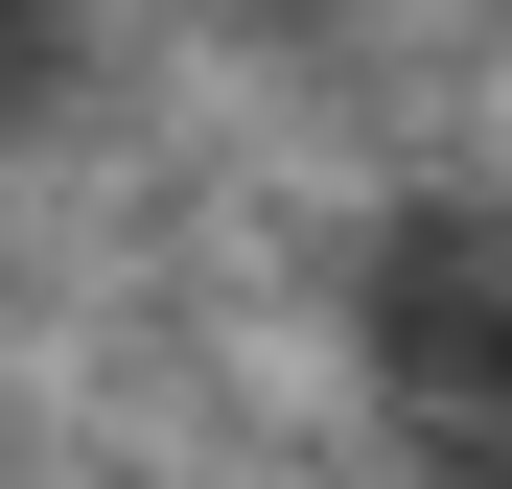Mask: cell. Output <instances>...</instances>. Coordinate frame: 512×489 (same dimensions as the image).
<instances>
[{
	"label": "cell",
	"instance_id": "cell-2",
	"mask_svg": "<svg viewBox=\"0 0 512 489\" xmlns=\"http://www.w3.org/2000/svg\"><path fill=\"white\" fill-rule=\"evenodd\" d=\"M466 373H489V396H512V280H489V326H466Z\"/></svg>",
	"mask_w": 512,
	"mask_h": 489
},
{
	"label": "cell",
	"instance_id": "cell-1",
	"mask_svg": "<svg viewBox=\"0 0 512 489\" xmlns=\"http://www.w3.org/2000/svg\"><path fill=\"white\" fill-rule=\"evenodd\" d=\"M70 94V0H0V117H47Z\"/></svg>",
	"mask_w": 512,
	"mask_h": 489
}]
</instances>
